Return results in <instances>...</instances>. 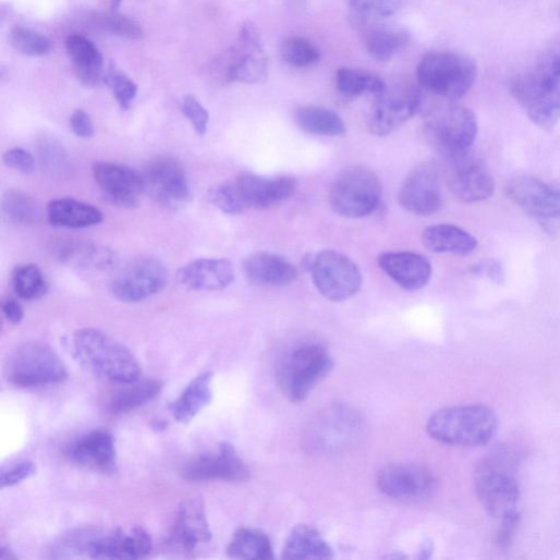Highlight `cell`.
<instances>
[{
	"label": "cell",
	"instance_id": "4316f807",
	"mask_svg": "<svg viewBox=\"0 0 560 560\" xmlns=\"http://www.w3.org/2000/svg\"><path fill=\"white\" fill-rule=\"evenodd\" d=\"M380 268L405 291L423 290L431 278L430 261L413 252H388L379 256Z\"/></svg>",
	"mask_w": 560,
	"mask_h": 560
},
{
	"label": "cell",
	"instance_id": "5bb4252c",
	"mask_svg": "<svg viewBox=\"0 0 560 560\" xmlns=\"http://www.w3.org/2000/svg\"><path fill=\"white\" fill-rule=\"evenodd\" d=\"M377 483L388 497L411 502L430 498L438 488L435 475L417 464L388 465L378 474Z\"/></svg>",
	"mask_w": 560,
	"mask_h": 560
},
{
	"label": "cell",
	"instance_id": "f1b7e54d",
	"mask_svg": "<svg viewBox=\"0 0 560 560\" xmlns=\"http://www.w3.org/2000/svg\"><path fill=\"white\" fill-rule=\"evenodd\" d=\"M248 282L258 287H283L296 282L300 272L289 259L270 252H256L243 260Z\"/></svg>",
	"mask_w": 560,
	"mask_h": 560
},
{
	"label": "cell",
	"instance_id": "836d02e7",
	"mask_svg": "<svg viewBox=\"0 0 560 560\" xmlns=\"http://www.w3.org/2000/svg\"><path fill=\"white\" fill-rule=\"evenodd\" d=\"M287 559H331L333 549L322 535L314 527L300 525L287 539L283 549Z\"/></svg>",
	"mask_w": 560,
	"mask_h": 560
},
{
	"label": "cell",
	"instance_id": "2e32d148",
	"mask_svg": "<svg viewBox=\"0 0 560 560\" xmlns=\"http://www.w3.org/2000/svg\"><path fill=\"white\" fill-rule=\"evenodd\" d=\"M560 87V40L548 46L513 82L511 94L523 104Z\"/></svg>",
	"mask_w": 560,
	"mask_h": 560
},
{
	"label": "cell",
	"instance_id": "e0dca14e",
	"mask_svg": "<svg viewBox=\"0 0 560 560\" xmlns=\"http://www.w3.org/2000/svg\"><path fill=\"white\" fill-rule=\"evenodd\" d=\"M233 181L245 210L273 209L291 199L297 191V182L292 176L242 173Z\"/></svg>",
	"mask_w": 560,
	"mask_h": 560
},
{
	"label": "cell",
	"instance_id": "f6af8a7d",
	"mask_svg": "<svg viewBox=\"0 0 560 560\" xmlns=\"http://www.w3.org/2000/svg\"><path fill=\"white\" fill-rule=\"evenodd\" d=\"M92 22L94 26L114 36L130 40H141L144 38V29L139 23L115 12L97 14L92 17Z\"/></svg>",
	"mask_w": 560,
	"mask_h": 560
},
{
	"label": "cell",
	"instance_id": "ee69618b",
	"mask_svg": "<svg viewBox=\"0 0 560 560\" xmlns=\"http://www.w3.org/2000/svg\"><path fill=\"white\" fill-rule=\"evenodd\" d=\"M352 17L387 20L398 14L405 0H348Z\"/></svg>",
	"mask_w": 560,
	"mask_h": 560
},
{
	"label": "cell",
	"instance_id": "44dd1931",
	"mask_svg": "<svg viewBox=\"0 0 560 560\" xmlns=\"http://www.w3.org/2000/svg\"><path fill=\"white\" fill-rule=\"evenodd\" d=\"M423 107L416 92L389 93L375 98L368 115V129L377 136H387L410 121Z\"/></svg>",
	"mask_w": 560,
	"mask_h": 560
},
{
	"label": "cell",
	"instance_id": "8d00e7d4",
	"mask_svg": "<svg viewBox=\"0 0 560 560\" xmlns=\"http://www.w3.org/2000/svg\"><path fill=\"white\" fill-rule=\"evenodd\" d=\"M295 119L303 131L313 135L337 137L346 133L342 118L326 107H302L296 111Z\"/></svg>",
	"mask_w": 560,
	"mask_h": 560
},
{
	"label": "cell",
	"instance_id": "c3c4849f",
	"mask_svg": "<svg viewBox=\"0 0 560 560\" xmlns=\"http://www.w3.org/2000/svg\"><path fill=\"white\" fill-rule=\"evenodd\" d=\"M182 112L198 135L207 132L209 114L204 106L193 96H186L182 101Z\"/></svg>",
	"mask_w": 560,
	"mask_h": 560
},
{
	"label": "cell",
	"instance_id": "30bf717a",
	"mask_svg": "<svg viewBox=\"0 0 560 560\" xmlns=\"http://www.w3.org/2000/svg\"><path fill=\"white\" fill-rule=\"evenodd\" d=\"M315 287L327 300L345 302L355 296L363 284L357 264L343 253L326 249L313 259L311 267Z\"/></svg>",
	"mask_w": 560,
	"mask_h": 560
},
{
	"label": "cell",
	"instance_id": "cb8c5ba5",
	"mask_svg": "<svg viewBox=\"0 0 560 560\" xmlns=\"http://www.w3.org/2000/svg\"><path fill=\"white\" fill-rule=\"evenodd\" d=\"M367 52L377 61L387 62L404 51L412 41L409 29L384 23V20L352 17Z\"/></svg>",
	"mask_w": 560,
	"mask_h": 560
},
{
	"label": "cell",
	"instance_id": "7a4b0ae2",
	"mask_svg": "<svg viewBox=\"0 0 560 560\" xmlns=\"http://www.w3.org/2000/svg\"><path fill=\"white\" fill-rule=\"evenodd\" d=\"M498 426L499 419L492 409L474 404L437 411L428 419L427 433L446 445L480 447L490 442Z\"/></svg>",
	"mask_w": 560,
	"mask_h": 560
},
{
	"label": "cell",
	"instance_id": "7bdbcfd3",
	"mask_svg": "<svg viewBox=\"0 0 560 560\" xmlns=\"http://www.w3.org/2000/svg\"><path fill=\"white\" fill-rule=\"evenodd\" d=\"M11 42L16 51L32 58L46 57L54 48L48 37L23 26H15L12 29Z\"/></svg>",
	"mask_w": 560,
	"mask_h": 560
},
{
	"label": "cell",
	"instance_id": "603a6c76",
	"mask_svg": "<svg viewBox=\"0 0 560 560\" xmlns=\"http://www.w3.org/2000/svg\"><path fill=\"white\" fill-rule=\"evenodd\" d=\"M151 550L153 539L149 533L141 526H133L96 535L88 555L95 559H141Z\"/></svg>",
	"mask_w": 560,
	"mask_h": 560
},
{
	"label": "cell",
	"instance_id": "b9f144b4",
	"mask_svg": "<svg viewBox=\"0 0 560 560\" xmlns=\"http://www.w3.org/2000/svg\"><path fill=\"white\" fill-rule=\"evenodd\" d=\"M285 63L297 69L312 68L320 61V50L308 39L291 37L280 47Z\"/></svg>",
	"mask_w": 560,
	"mask_h": 560
},
{
	"label": "cell",
	"instance_id": "ba28073f",
	"mask_svg": "<svg viewBox=\"0 0 560 560\" xmlns=\"http://www.w3.org/2000/svg\"><path fill=\"white\" fill-rule=\"evenodd\" d=\"M5 374L9 382L21 389L58 385L69 376L60 356L41 342L19 346L7 362Z\"/></svg>",
	"mask_w": 560,
	"mask_h": 560
},
{
	"label": "cell",
	"instance_id": "e575fe53",
	"mask_svg": "<svg viewBox=\"0 0 560 560\" xmlns=\"http://www.w3.org/2000/svg\"><path fill=\"white\" fill-rule=\"evenodd\" d=\"M163 389L160 380L150 379L124 385L109 401L108 409L115 415L133 412L159 397Z\"/></svg>",
	"mask_w": 560,
	"mask_h": 560
},
{
	"label": "cell",
	"instance_id": "83f0119b",
	"mask_svg": "<svg viewBox=\"0 0 560 560\" xmlns=\"http://www.w3.org/2000/svg\"><path fill=\"white\" fill-rule=\"evenodd\" d=\"M66 455L76 464L101 473L117 470L113 436L107 430H95L66 448Z\"/></svg>",
	"mask_w": 560,
	"mask_h": 560
},
{
	"label": "cell",
	"instance_id": "d6a6232c",
	"mask_svg": "<svg viewBox=\"0 0 560 560\" xmlns=\"http://www.w3.org/2000/svg\"><path fill=\"white\" fill-rule=\"evenodd\" d=\"M47 214L52 224L72 229L87 228L104 221V214L98 208L73 198L50 202Z\"/></svg>",
	"mask_w": 560,
	"mask_h": 560
},
{
	"label": "cell",
	"instance_id": "9c48e42d",
	"mask_svg": "<svg viewBox=\"0 0 560 560\" xmlns=\"http://www.w3.org/2000/svg\"><path fill=\"white\" fill-rule=\"evenodd\" d=\"M382 185L377 174L363 166L343 170L333 181L329 200L332 209L346 218H363L379 206Z\"/></svg>",
	"mask_w": 560,
	"mask_h": 560
},
{
	"label": "cell",
	"instance_id": "5b68a950",
	"mask_svg": "<svg viewBox=\"0 0 560 560\" xmlns=\"http://www.w3.org/2000/svg\"><path fill=\"white\" fill-rule=\"evenodd\" d=\"M476 77L475 60L459 52H430L417 68V80L422 88L447 102L463 98L473 87Z\"/></svg>",
	"mask_w": 560,
	"mask_h": 560
},
{
	"label": "cell",
	"instance_id": "d590c367",
	"mask_svg": "<svg viewBox=\"0 0 560 560\" xmlns=\"http://www.w3.org/2000/svg\"><path fill=\"white\" fill-rule=\"evenodd\" d=\"M336 87L339 96L346 101L364 95L377 98L388 90L386 83L380 77L348 68L337 72Z\"/></svg>",
	"mask_w": 560,
	"mask_h": 560
},
{
	"label": "cell",
	"instance_id": "8992f818",
	"mask_svg": "<svg viewBox=\"0 0 560 560\" xmlns=\"http://www.w3.org/2000/svg\"><path fill=\"white\" fill-rule=\"evenodd\" d=\"M329 351L320 344H304L290 352L277 369V382L293 403L308 399L316 386L333 370Z\"/></svg>",
	"mask_w": 560,
	"mask_h": 560
},
{
	"label": "cell",
	"instance_id": "f546056e",
	"mask_svg": "<svg viewBox=\"0 0 560 560\" xmlns=\"http://www.w3.org/2000/svg\"><path fill=\"white\" fill-rule=\"evenodd\" d=\"M77 78L87 87L105 84V61L99 49L83 35H72L66 41Z\"/></svg>",
	"mask_w": 560,
	"mask_h": 560
},
{
	"label": "cell",
	"instance_id": "7402d4cb",
	"mask_svg": "<svg viewBox=\"0 0 560 560\" xmlns=\"http://www.w3.org/2000/svg\"><path fill=\"white\" fill-rule=\"evenodd\" d=\"M93 175L106 197L121 207L136 206L145 192L143 174L120 163L97 161Z\"/></svg>",
	"mask_w": 560,
	"mask_h": 560
},
{
	"label": "cell",
	"instance_id": "ab89813d",
	"mask_svg": "<svg viewBox=\"0 0 560 560\" xmlns=\"http://www.w3.org/2000/svg\"><path fill=\"white\" fill-rule=\"evenodd\" d=\"M522 108L539 129L552 130L560 121V87L547 96L527 102Z\"/></svg>",
	"mask_w": 560,
	"mask_h": 560
},
{
	"label": "cell",
	"instance_id": "6f0895ef",
	"mask_svg": "<svg viewBox=\"0 0 560 560\" xmlns=\"http://www.w3.org/2000/svg\"><path fill=\"white\" fill-rule=\"evenodd\" d=\"M124 0H110V9L112 12H118Z\"/></svg>",
	"mask_w": 560,
	"mask_h": 560
},
{
	"label": "cell",
	"instance_id": "db71d44e",
	"mask_svg": "<svg viewBox=\"0 0 560 560\" xmlns=\"http://www.w3.org/2000/svg\"><path fill=\"white\" fill-rule=\"evenodd\" d=\"M71 129L75 135L82 138H90L95 135V125L90 115L84 110H76L71 117Z\"/></svg>",
	"mask_w": 560,
	"mask_h": 560
},
{
	"label": "cell",
	"instance_id": "f907efd6",
	"mask_svg": "<svg viewBox=\"0 0 560 560\" xmlns=\"http://www.w3.org/2000/svg\"><path fill=\"white\" fill-rule=\"evenodd\" d=\"M4 163L21 173H33L36 168L35 157L23 148H13L5 153L3 157Z\"/></svg>",
	"mask_w": 560,
	"mask_h": 560
},
{
	"label": "cell",
	"instance_id": "3957f363",
	"mask_svg": "<svg viewBox=\"0 0 560 560\" xmlns=\"http://www.w3.org/2000/svg\"><path fill=\"white\" fill-rule=\"evenodd\" d=\"M208 75L219 86L259 84L267 78L268 60L255 24L246 22L242 25L234 44L210 63Z\"/></svg>",
	"mask_w": 560,
	"mask_h": 560
},
{
	"label": "cell",
	"instance_id": "d4e9b609",
	"mask_svg": "<svg viewBox=\"0 0 560 560\" xmlns=\"http://www.w3.org/2000/svg\"><path fill=\"white\" fill-rule=\"evenodd\" d=\"M179 283L194 292H217L230 287L234 279L232 263L226 258H198L178 272Z\"/></svg>",
	"mask_w": 560,
	"mask_h": 560
},
{
	"label": "cell",
	"instance_id": "11a10c76",
	"mask_svg": "<svg viewBox=\"0 0 560 560\" xmlns=\"http://www.w3.org/2000/svg\"><path fill=\"white\" fill-rule=\"evenodd\" d=\"M2 309L5 318L12 325H20L24 320V309L16 300L10 297L4 300Z\"/></svg>",
	"mask_w": 560,
	"mask_h": 560
},
{
	"label": "cell",
	"instance_id": "6da1fadb",
	"mask_svg": "<svg viewBox=\"0 0 560 560\" xmlns=\"http://www.w3.org/2000/svg\"><path fill=\"white\" fill-rule=\"evenodd\" d=\"M80 363L99 378L117 385H129L142 377V367L122 343L97 329H82L73 339Z\"/></svg>",
	"mask_w": 560,
	"mask_h": 560
},
{
	"label": "cell",
	"instance_id": "60d3db41",
	"mask_svg": "<svg viewBox=\"0 0 560 560\" xmlns=\"http://www.w3.org/2000/svg\"><path fill=\"white\" fill-rule=\"evenodd\" d=\"M4 215L17 223H35L41 217V209L36 199L28 194L11 190L2 200Z\"/></svg>",
	"mask_w": 560,
	"mask_h": 560
},
{
	"label": "cell",
	"instance_id": "816d5d0a",
	"mask_svg": "<svg viewBox=\"0 0 560 560\" xmlns=\"http://www.w3.org/2000/svg\"><path fill=\"white\" fill-rule=\"evenodd\" d=\"M40 157L44 163L53 170L63 168L65 163L63 147L54 139H46L41 143Z\"/></svg>",
	"mask_w": 560,
	"mask_h": 560
},
{
	"label": "cell",
	"instance_id": "277c9868",
	"mask_svg": "<svg viewBox=\"0 0 560 560\" xmlns=\"http://www.w3.org/2000/svg\"><path fill=\"white\" fill-rule=\"evenodd\" d=\"M476 495L485 510L502 523H519L520 488L511 464L499 454L480 460L474 472Z\"/></svg>",
	"mask_w": 560,
	"mask_h": 560
},
{
	"label": "cell",
	"instance_id": "ac0fdd59",
	"mask_svg": "<svg viewBox=\"0 0 560 560\" xmlns=\"http://www.w3.org/2000/svg\"><path fill=\"white\" fill-rule=\"evenodd\" d=\"M180 474L190 482H245L249 471L229 442L220 445L215 453L202 454L182 465Z\"/></svg>",
	"mask_w": 560,
	"mask_h": 560
},
{
	"label": "cell",
	"instance_id": "681fc988",
	"mask_svg": "<svg viewBox=\"0 0 560 560\" xmlns=\"http://www.w3.org/2000/svg\"><path fill=\"white\" fill-rule=\"evenodd\" d=\"M36 473V463L33 461H20L9 467H3L0 484H2V488L12 487L31 478Z\"/></svg>",
	"mask_w": 560,
	"mask_h": 560
},
{
	"label": "cell",
	"instance_id": "f35d334b",
	"mask_svg": "<svg viewBox=\"0 0 560 560\" xmlns=\"http://www.w3.org/2000/svg\"><path fill=\"white\" fill-rule=\"evenodd\" d=\"M12 283L17 296L24 301H36L47 293L48 284L44 271L35 264L15 268Z\"/></svg>",
	"mask_w": 560,
	"mask_h": 560
},
{
	"label": "cell",
	"instance_id": "bcb514c9",
	"mask_svg": "<svg viewBox=\"0 0 560 560\" xmlns=\"http://www.w3.org/2000/svg\"><path fill=\"white\" fill-rule=\"evenodd\" d=\"M105 84L111 89L117 102L123 110H129L138 93L137 85L125 74L111 70L106 73Z\"/></svg>",
	"mask_w": 560,
	"mask_h": 560
},
{
	"label": "cell",
	"instance_id": "f5cc1de1",
	"mask_svg": "<svg viewBox=\"0 0 560 560\" xmlns=\"http://www.w3.org/2000/svg\"><path fill=\"white\" fill-rule=\"evenodd\" d=\"M475 273L485 275L497 285L504 283V269L502 264L495 258H487L479 261L472 269Z\"/></svg>",
	"mask_w": 560,
	"mask_h": 560
},
{
	"label": "cell",
	"instance_id": "d6986e66",
	"mask_svg": "<svg viewBox=\"0 0 560 560\" xmlns=\"http://www.w3.org/2000/svg\"><path fill=\"white\" fill-rule=\"evenodd\" d=\"M401 206L411 214L429 216L443 206L438 169L430 163L418 166L404 181L400 193Z\"/></svg>",
	"mask_w": 560,
	"mask_h": 560
},
{
	"label": "cell",
	"instance_id": "7dc6e473",
	"mask_svg": "<svg viewBox=\"0 0 560 560\" xmlns=\"http://www.w3.org/2000/svg\"><path fill=\"white\" fill-rule=\"evenodd\" d=\"M209 198L217 208L226 214L238 215L245 210L233 180L214 187L210 191Z\"/></svg>",
	"mask_w": 560,
	"mask_h": 560
},
{
	"label": "cell",
	"instance_id": "74e56055",
	"mask_svg": "<svg viewBox=\"0 0 560 560\" xmlns=\"http://www.w3.org/2000/svg\"><path fill=\"white\" fill-rule=\"evenodd\" d=\"M227 553L235 559L269 560L273 558L268 536L259 529L239 528L228 548Z\"/></svg>",
	"mask_w": 560,
	"mask_h": 560
},
{
	"label": "cell",
	"instance_id": "4fadbf2b",
	"mask_svg": "<svg viewBox=\"0 0 560 560\" xmlns=\"http://www.w3.org/2000/svg\"><path fill=\"white\" fill-rule=\"evenodd\" d=\"M446 161L447 185L460 202L475 204L492 196L494 178L479 158L468 153Z\"/></svg>",
	"mask_w": 560,
	"mask_h": 560
},
{
	"label": "cell",
	"instance_id": "ffe728a7",
	"mask_svg": "<svg viewBox=\"0 0 560 560\" xmlns=\"http://www.w3.org/2000/svg\"><path fill=\"white\" fill-rule=\"evenodd\" d=\"M212 540L203 501L184 500L169 529L168 543L183 552L194 553Z\"/></svg>",
	"mask_w": 560,
	"mask_h": 560
},
{
	"label": "cell",
	"instance_id": "484cf974",
	"mask_svg": "<svg viewBox=\"0 0 560 560\" xmlns=\"http://www.w3.org/2000/svg\"><path fill=\"white\" fill-rule=\"evenodd\" d=\"M360 430V419L343 407L322 414L311 429L309 446L316 450H331L351 442Z\"/></svg>",
	"mask_w": 560,
	"mask_h": 560
},
{
	"label": "cell",
	"instance_id": "4dcf8cb0",
	"mask_svg": "<svg viewBox=\"0 0 560 560\" xmlns=\"http://www.w3.org/2000/svg\"><path fill=\"white\" fill-rule=\"evenodd\" d=\"M422 242L431 252L461 256L473 253L478 245L474 235L450 223L428 227L423 232Z\"/></svg>",
	"mask_w": 560,
	"mask_h": 560
},
{
	"label": "cell",
	"instance_id": "52a82bcc",
	"mask_svg": "<svg viewBox=\"0 0 560 560\" xmlns=\"http://www.w3.org/2000/svg\"><path fill=\"white\" fill-rule=\"evenodd\" d=\"M425 133L431 146L447 160L471 153L478 123L471 109L448 102L428 114Z\"/></svg>",
	"mask_w": 560,
	"mask_h": 560
},
{
	"label": "cell",
	"instance_id": "9f6ffc18",
	"mask_svg": "<svg viewBox=\"0 0 560 560\" xmlns=\"http://www.w3.org/2000/svg\"><path fill=\"white\" fill-rule=\"evenodd\" d=\"M0 557H2L3 559H16L17 558V556L14 553V551L5 546L2 547V556H0Z\"/></svg>",
	"mask_w": 560,
	"mask_h": 560
},
{
	"label": "cell",
	"instance_id": "8fae6325",
	"mask_svg": "<svg viewBox=\"0 0 560 560\" xmlns=\"http://www.w3.org/2000/svg\"><path fill=\"white\" fill-rule=\"evenodd\" d=\"M510 200L522 208L548 233L560 232V185L520 175L506 186Z\"/></svg>",
	"mask_w": 560,
	"mask_h": 560
},
{
	"label": "cell",
	"instance_id": "9a60e30c",
	"mask_svg": "<svg viewBox=\"0 0 560 560\" xmlns=\"http://www.w3.org/2000/svg\"><path fill=\"white\" fill-rule=\"evenodd\" d=\"M145 192L159 203L176 207L187 202L190 183L182 163L170 156L150 160L142 172Z\"/></svg>",
	"mask_w": 560,
	"mask_h": 560
},
{
	"label": "cell",
	"instance_id": "7c38bea8",
	"mask_svg": "<svg viewBox=\"0 0 560 560\" xmlns=\"http://www.w3.org/2000/svg\"><path fill=\"white\" fill-rule=\"evenodd\" d=\"M167 283L168 270L163 263L155 257H141L117 272L110 290L122 303H139L162 292Z\"/></svg>",
	"mask_w": 560,
	"mask_h": 560
},
{
	"label": "cell",
	"instance_id": "1f68e13d",
	"mask_svg": "<svg viewBox=\"0 0 560 560\" xmlns=\"http://www.w3.org/2000/svg\"><path fill=\"white\" fill-rule=\"evenodd\" d=\"M212 373L197 376L171 404L173 418L180 424L192 422L212 400Z\"/></svg>",
	"mask_w": 560,
	"mask_h": 560
}]
</instances>
